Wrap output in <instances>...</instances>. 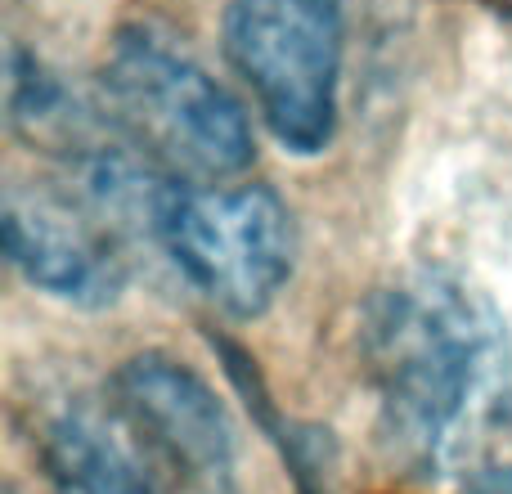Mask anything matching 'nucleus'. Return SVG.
I'll use <instances>...</instances> for the list:
<instances>
[{
    "label": "nucleus",
    "mask_w": 512,
    "mask_h": 494,
    "mask_svg": "<svg viewBox=\"0 0 512 494\" xmlns=\"http://www.w3.org/2000/svg\"><path fill=\"white\" fill-rule=\"evenodd\" d=\"M504 355V324L472 283L414 270L364 301L360 360L378 396V436L396 468H441L454 427Z\"/></svg>",
    "instance_id": "nucleus-1"
},
{
    "label": "nucleus",
    "mask_w": 512,
    "mask_h": 494,
    "mask_svg": "<svg viewBox=\"0 0 512 494\" xmlns=\"http://www.w3.org/2000/svg\"><path fill=\"white\" fill-rule=\"evenodd\" d=\"M468 494H512V463H495V468H481L468 481Z\"/></svg>",
    "instance_id": "nucleus-10"
},
{
    "label": "nucleus",
    "mask_w": 512,
    "mask_h": 494,
    "mask_svg": "<svg viewBox=\"0 0 512 494\" xmlns=\"http://www.w3.org/2000/svg\"><path fill=\"white\" fill-rule=\"evenodd\" d=\"M490 423L504 427V432L512 436V391H504V396H499L495 405H490Z\"/></svg>",
    "instance_id": "nucleus-11"
},
{
    "label": "nucleus",
    "mask_w": 512,
    "mask_h": 494,
    "mask_svg": "<svg viewBox=\"0 0 512 494\" xmlns=\"http://www.w3.org/2000/svg\"><path fill=\"white\" fill-rule=\"evenodd\" d=\"M5 494H18V490H5Z\"/></svg>",
    "instance_id": "nucleus-13"
},
{
    "label": "nucleus",
    "mask_w": 512,
    "mask_h": 494,
    "mask_svg": "<svg viewBox=\"0 0 512 494\" xmlns=\"http://www.w3.org/2000/svg\"><path fill=\"white\" fill-rule=\"evenodd\" d=\"M5 117L18 140L50 153L63 171L126 140L108 117L104 99L72 90L41 54L23 50L18 41L5 50Z\"/></svg>",
    "instance_id": "nucleus-7"
},
{
    "label": "nucleus",
    "mask_w": 512,
    "mask_h": 494,
    "mask_svg": "<svg viewBox=\"0 0 512 494\" xmlns=\"http://www.w3.org/2000/svg\"><path fill=\"white\" fill-rule=\"evenodd\" d=\"M221 45L274 140L324 153L342 113L346 0H230Z\"/></svg>",
    "instance_id": "nucleus-3"
},
{
    "label": "nucleus",
    "mask_w": 512,
    "mask_h": 494,
    "mask_svg": "<svg viewBox=\"0 0 512 494\" xmlns=\"http://www.w3.org/2000/svg\"><path fill=\"white\" fill-rule=\"evenodd\" d=\"M486 5H495V9H504V14H512V0H486Z\"/></svg>",
    "instance_id": "nucleus-12"
},
{
    "label": "nucleus",
    "mask_w": 512,
    "mask_h": 494,
    "mask_svg": "<svg viewBox=\"0 0 512 494\" xmlns=\"http://www.w3.org/2000/svg\"><path fill=\"white\" fill-rule=\"evenodd\" d=\"M108 405L117 409L149 459L176 472L185 486L225 494L239 468V436L225 400L189 364L144 351L117 364L108 378Z\"/></svg>",
    "instance_id": "nucleus-5"
},
{
    "label": "nucleus",
    "mask_w": 512,
    "mask_h": 494,
    "mask_svg": "<svg viewBox=\"0 0 512 494\" xmlns=\"http://www.w3.org/2000/svg\"><path fill=\"white\" fill-rule=\"evenodd\" d=\"M5 256L36 292L77 310H104L122 297L131 265L122 234L77 194L9 185L0 203Z\"/></svg>",
    "instance_id": "nucleus-6"
},
{
    "label": "nucleus",
    "mask_w": 512,
    "mask_h": 494,
    "mask_svg": "<svg viewBox=\"0 0 512 494\" xmlns=\"http://www.w3.org/2000/svg\"><path fill=\"white\" fill-rule=\"evenodd\" d=\"M221 355H225L230 378L239 382V391L248 396V409L256 414L261 432L279 445L283 463H288L292 490L297 494H337V445H333V436H328V427L283 418L279 409L270 405V396H265V387H261V378H256L248 355L234 351V346H221Z\"/></svg>",
    "instance_id": "nucleus-9"
},
{
    "label": "nucleus",
    "mask_w": 512,
    "mask_h": 494,
    "mask_svg": "<svg viewBox=\"0 0 512 494\" xmlns=\"http://www.w3.org/2000/svg\"><path fill=\"white\" fill-rule=\"evenodd\" d=\"M113 126L185 185H225L248 171L256 144L243 104L167 32L149 23L122 27L99 72Z\"/></svg>",
    "instance_id": "nucleus-2"
},
{
    "label": "nucleus",
    "mask_w": 512,
    "mask_h": 494,
    "mask_svg": "<svg viewBox=\"0 0 512 494\" xmlns=\"http://www.w3.org/2000/svg\"><path fill=\"white\" fill-rule=\"evenodd\" d=\"M41 459L54 494H158L149 454L113 405L68 400L45 423Z\"/></svg>",
    "instance_id": "nucleus-8"
},
{
    "label": "nucleus",
    "mask_w": 512,
    "mask_h": 494,
    "mask_svg": "<svg viewBox=\"0 0 512 494\" xmlns=\"http://www.w3.org/2000/svg\"><path fill=\"white\" fill-rule=\"evenodd\" d=\"M180 279L216 310L256 319L279 301L297 265V225L270 185H176L158 216V243Z\"/></svg>",
    "instance_id": "nucleus-4"
}]
</instances>
